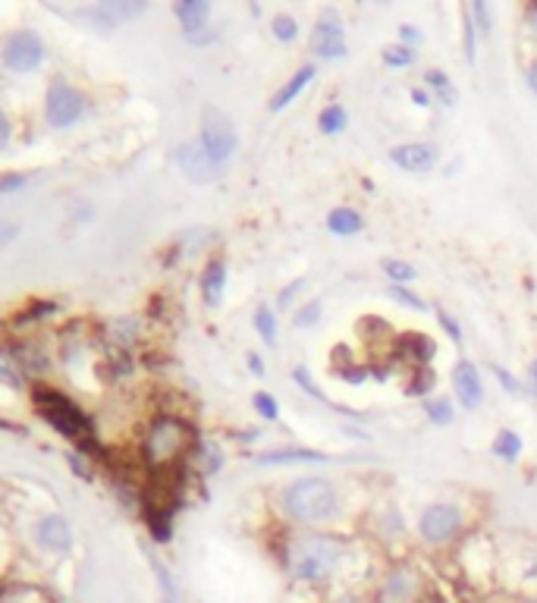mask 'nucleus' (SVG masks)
I'll list each match as a JSON object with an SVG mask.
<instances>
[{
	"mask_svg": "<svg viewBox=\"0 0 537 603\" xmlns=\"http://www.w3.org/2000/svg\"><path fill=\"white\" fill-rule=\"evenodd\" d=\"M343 559H346V544L333 534H318V531H302L283 547V563L290 578L308 588L330 584L340 573Z\"/></svg>",
	"mask_w": 537,
	"mask_h": 603,
	"instance_id": "f257e3e1",
	"label": "nucleus"
},
{
	"mask_svg": "<svg viewBox=\"0 0 537 603\" xmlns=\"http://www.w3.org/2000/svg\"><path fill=\"white\" fill-rule=\"evenodd\" d=\"M280 509L298 525H321L337 519L340 494L327 478H296L280 491Z\"/></svg>",
	"mask_w": 537,
	"mask_h": 603,
	"instance_id": "f03ea898",
	"label": "nucleus"
},
{
	"mask_svg": "<svg viewBox=\"0 0 537 603\" xmlns=\"http://www.w3.org/2000/svg\"><path fill=\"white\" fill-rule=\"evenodd\" d=\"M192 446V428L180 418H158L145 438V456L148 463L163 471L173 463H180Z\"/></svg>",
	"mask_w": 537,
	"mask_h": 603,
	"instance_id": "7ed1b4c3",
	"label": "nucleus"
},
{
	"mask_svg": "<svg viewBox=\"0 0 537 603\" xmlns=\"http://www.w3.org/2000/svg\"><path fill=\"white\" fill-rule=\"evenodd\" d=\"M198 141H202V148L215 158L217 164L223 167L240 148L236 123L220 108L208 104V108L202 110V136H198Z\"/></svg>",
	"mask_w": 537,
	"mask_h": 603,
	"instance_id": "20e7f679",
	"label": "nucleus"
},
{
	"mask_svg": "<svg viewBox=\"0 0 537 603\" xmlns=\"http://www.w3.org/2000/svg\"><path fill=\"white\" fill-rule=\"evenodd\" d=\"M459 531H462V509L453 503H434L418 519V534L434 547L450 544L453 538H459Z\"/></svg>",
	"mask_w": 537,
	"mask_h": 603,
	"instance_id": "39448f33",
	"label": "nucleus"
},
{
	"mask_svg": "<svg viewBox=\"0 0 537 603\" xmlns=\"http://www.w3.org/2000/svg\"><path fill=\"white\" fill-rule=\"evenodd\" d=\"M38 411L54 424L60 434L73 440H85L88 434V421L70 399H63L60 393H38Z\"/></svg>",
	"mask_w": 537,
	"mask_h": 603,
	"instance_id": "423d86ee",
	"label": "nucleus"
},
{
	"mask_svg": "<svg viewBox=\"0 0 537 603\" xmlns=\"http://www.w3.org/2000/svg\"><path fill=\"white\" fill-rule=\"evenodd\" d=\"M425 598V581L412 566H393L380 578L377 603H422Z\"/></svg>",
	"mask_w": 537,
	"mask_h": 603,
	"instance_id": "0eeeda50",
	"label": "nucleus"
},
{
	"mask_svg": "<svg viewBox=\"0 0 537 603\" xmlns=\"http://www.w3.org/2000/svg\"><path fill=\"white\" fill-rule=\"evenodd\" d=\"M82 110H85V98H82L73 85L54 83L51 88H48L45 113H48V123H51L54 130H66V126H73V123L82 116Z\"/></svg>",
	"mask_w": 537,
	"mask_h": 603,
	"instance_id": "6e6552de",
	"label": "nucleus"
},
{
	"mask_svg": "<svg viewBox=\"0 0 537 603\" xmlns=\"http://www.w3.org/2000/svg\"><path fill=\"white\" fill-rule=\"evenodd\" d=\"M312 54H318L321 60H340V57L350 54V45H346V32L343 23L333 10H324L318 26L312 32Z\"/></svg>",
	"mask_w": 537,
	"mask_h": 603,
	"instance_id": "1a4fd4ad",
	"label": "nucleus"
},
{
	"mask_svg": "<svg viewBox=\"0 0 537 603\" xmlns=\"http://www.w3.org/2000/svg\"><path fill=\"white\" fill-rule=\"evenodd\" d=\"M176 164H180V170L186 173L192 183H198V186L215 183V180H220V173H223V167L217 164L215 158L202 148V141H183V145L176 148Z\"/></svg>",
	"mask_w": 537,
	"mask_h": 603,
	"instance_id": "9d476101",
	"label": "nucleus"
},
{
	"mask_svg": "<svg viewBox=\"0 0 537 603\" xmlns=\"http://www.w3.org/2000/svg\"><path fill=\"white\" fill-rule=\"evenodd\" d=\"M41 57H45V45H41V38H38L35 32H28V28L10 35V41H7V48H3L7 66L16 70V73L35 70V66L41 63Z\"/></svg>",
	"mask_w": 537,
	"mask_h": 603,
	"instance_id": "9b49d317",
	"label": "nucleus"
},
{
	"mask_svg": "<svg viewBox=\"0 0 537 603\" xmlns=\"http://www.w3.org/2000/svg\"><path fill=\"white\" fill-rule=\"evenodd\" d=\"M453 390H456L459 396V406L468 411H475L484 403V381H481V371H478V365L475 361H468V358H462L456 361V368H453Z\"/></svg>",
	"mask_w": 537,
	"mask_h": 603,
	"instance_id": "f8f14e48",
	"label": "nucleus"
},
{
	"mask_svg": "<svg viewBox=\"0 0 537 603\" xmlns=\"http://www.w3.org/2000/svg\"><path fill=\"white\" fill-rule=\"evenodd\" d=\"M390 161L405 173H428L437 164V148L430 141H405L390 151Z\"/></svg>",
	"mask_w": 537,
	"mask_h": 603,
	"instance_id": "ddd939ff",
	"label": "nucleus"
},
{
	"mask_svg": "<svg viewBox=\"0 0 537 603\" xmlns=\"http://www.w3.org/2000/svg\"><path fill=\"white\" fill-rule=\"evenodd\" d=\"M315 63H305V66H298L296 70V76L293 79H286V85L270 98V113H280L283 108H290L293 101H296L298 95H302V88L305 85H312V79H315Z\"/></svg>",
	"mask_w": 537,
	"mask_h": 603,
	"instance_id": "4468645a",
	"label": "nucleus"
},
{
	"mask_svg": "<svg viewBox=\"0 0 537 603\" xmlns=\"http://www.w3.org/2000/svg\"><path fill=\"white\" fill-rule=\"evenodd\" d=\"M330 456H324L318 450H302V446H293V450H270V453H258L255 463L258 466H293V463H327Z\"/></svg>",
	"mask_w": 537,
	"mask_h": 603,
	"instance_id": "2eb2a0df",
	"label": "nucleus"
},
{
	"mask_svg": "<svg viewBox=\"0 0 537 603\" xmlns=\"http://www.w3.org/2000/svg\"><path fill=\"white\" fill-rule=\"evenodd\" d=\"M38 541L54 553H63L70 550V525L60 519V516H48V519L38 521Z\"/></svg>",
	"mask_w": 537,
	"mask_h": 603,
	"instance_id": "dca6fc26",
	"label": "nucleus"
},
{
	"mask_svg": "<svg viewBox=\"0 0 537 603\" xmlns=\"http://www.w3.org/2000/svg\"><path fill=\"white\" fill-rule=\"evenodd\" d=\"M223 290H227V264L215 258V261H208V268L202 274V296L211 308H217L223 299Z\"/></svg>",
	"mask_w": 537,
	"mask_h": 603,
	"instance_id": "f3484780",
	"label": "nucleus"
},
{
	"mask_svg": "<svg viewBox=\"0 0 537 603\" xmlns=\"http://www.w3.org/2000/svg\"><path fill=\"white\" fill-rule=\"evenodd\" d=\"M362 226H365V220L362 214L355 211V208H333L330 214H327V230L333 233V236H355V233H362Z\"/></svg>",
	"mask_w": 537,
	"mask_h": 603,
	"instance_id": "a211bd4d",
	"label": "nucleus"
},
{
	"mask_svg": "<svg viewBox=\"0 0 537 603\" xmlns=\"http://www.w3.org/2000/svg\"><path fill=\"white\" fill-rule=\"evenodd\" d=\"M176 16H180V23H183L186 32H195V28L208 26L211 7L205 0H183V3H176Z\"/></svg>",
	"mask_w": 537,
	"mask_h": 603,
	"instance_id": "6ab92c4d",
	"label": "nucleus"
},
{
	"mask_svg": "<svg viewBox=\"0 0 537 603\" xmlns=\"http://www.w3.org/2000/svg\"><path fill=\"white\" fill-rule=\"evenodd\" d=\"M346 123H350V113L343 104H327V108L318 113V130H321L324 136H337V133H343L346 130Z\"/></svg>",
	"mask_w": 537,
	"mask_h": 603,
	"instance_id": "aec40b11",
	"label": "nucleus"
},
{
	"mask_svg": "<svg viewBox=\"0 0 537 603\" xmlns=\"http://www.w3.org/2000/svg\"><path fill=\"white\" fill-rule=\"evenodd\" d=\"M490 450H493V456L503 459V463H518V456H522V438H518L515 431H510V428H503V431L497 434Z\"/></svg>",
	"mask_w": 537,
	"mask_h": 603,
	"instance_id": "412c9836",
	"label": "nucleus"
},
{
	"mask_svg": "<svg viewBox=\"0 0 537 603\" xmlns=\"http://www.w3.org/2000/svg\"><path fill=\"white\" fill-rule=\"evenodd\" d=\"M425 85H428L430 91H434L447 108H453V104H456V88H453L450 76H447L443 70H428V73H425Z\"/></svg>",
	"mask_w": 537,
	"mask_h": 603,
	"instance_id": "4be33fe9",
	"label": "nucleus"
},
{
	"mask_svg": "<svg viewBox=\"0 0 537 603\" xmlns=\"http://www.w3.org/2000/svg\"><path fill=\"white\" fill-rule=\"evenodd\" d=\"M380 268H383L387 280H393V286H408L415 280V274H418L408 261H400V258H387Z\"/></svg>",
	"mask_w": 537,
	"mask_h": 603,
	"instance_id": "5701e85b",
	"label": "nucleus"
},
{
	"mask_svg": "<svg viewBox=\"0 0 537 603\" xmlns=\"http://www.w3.org/2000/svg\"><path fill=\"white\" fill-rule=\"evenodd\" d=\"M255 330L261 333V340H265L268 346L277 343V315H273L270 305H258V308H255Z\"/></svg>",
	"mask_w": 537,
	"mask_h": 603,
	"instance_id": "b1692460",
	"label": "nucleus"
},
{
	"mask_svg": "<svg viewBox=\"0 0 537 603\" xmlns=\"http://www.w3.org/2000/svg\"><path fill=\"white\" fill-rule=\"evenodd\" d=\"M270 28H273V38H277V41H286V45H290V41H296L298 38V23L290 13H277Z\"/></svg>",
	"mask_w": 537,
	"mask_h": 603,
	"instance_id": "393cba45",
	"label": "nucleus"
},
{
	"mask_svg": "<svg viewBox=\"0 0 537 603\" xmlns=\"http://www.w3.org/2000/svg\"><path fill=\"white\" fill-rule=\"evenodd\" d=\"M380 57H383V63L393 66V70H405V66L415 63V51L405 48V45H390V48H383V54Z\"/></svg>",
	"mask_w": 537,
	"mask_h": 603,
	"instance_id": "a878e982",
	"label": "nucleus"
},
{
	"mask_svg": "<svg viewBox=\"0 0 537 603\" xmlns=\"http://www.w3.org/2000/svg\"><path fill=\"white\" fill-rule=\"evenodd\" d=\"M425 415H428L434 424H450V421H453V406H450V399H443V396L425 399Z\"/></svg>",
	"mask_w": 537,
	"mask_h": 603,
	"instance_id": "bb28decb",
	"label": "nucleus"
},
{
	"mask_svg": "<svg viewBox=\"0 0 537 603\" xmlns=\"http://www.w3.org/2000/svg\"><path fill=\"white\" fill-rule=\"evenodd\" d=\"M318 318H321V299L302 302V308L293 315V328H312V324H318Z\"/></svg>",
	"mask_w": 537,
	"mask_h": 603,
	"instance_id": "cd10ccee",
	"label": "nucleus"
},
{
	"mask_svg": "<svg viewBox=\"0 0 537 603\" xmlns=\"http://www.w3.org/2000/svg\"><path fill=\"white\" fill-rule=\"evenodd\" d=\"M293 381H296L298 390H305V393H308L312 399H318V403H327V393H324L321 386L315 384V378L308 374V368H305V365H296V368H293Z\"/></svg>",
	"mask_w": 537,
	"mask_h": 603,
	"instance_id": "c85d7f7f",
	"label": "nucleus"
},
{
	"mask_svg": "<svg viewBox=\"0 0 537 603\" xmlns=\"http://www.w3.org/2000/svg\"><path fill=\"white\" fill-rule=\"evenodd\" d=\"M390 299H396L400 305H405V308H412V311H428V305H425V299L422 296H415L412 290H405V286H390Z\"/></svg>",
	"mask_w": 537,
	"mask_h": 603,
	"instance_id": "c756f323",
	"label": "nucleus"
},
{
	"mask_svg": "<svg viewBox=\"0 0 537 603\" xmlns=\"http://www.w3.org/2000/svg\"><path fill=\"white\" fill-rule=\"evenodd\" d=\"M108 7V13L117 20V23H123V20H135V16H142L145 13V3H105Z\"/></svg>",
	"mask_w": 537,
	"mask_h": 603,
	"instance_id": "7c9ffc66",
	"label": "nucleus"
},
{
	"mask_svg": "<svg viewBox=\"0 0 537 603\" xmlns=\"http://www.w3.org/2000/svg\"><path fill=\"white\" fill-rule=\"evenodd\" d=\"M252 403H255V411H258L261 418H268V421H277V418H280L277 399H273L270 393H265V390H261V393H255V399H252Z\"/></svg>",
	"mask_w": 537,
	"mask_h": 603,
	"instance_id": "2f4dec72",
	"label": "nucleus"
},
{
	"mask_svg": "<svg viewBox=\"0 0 537 603\" xmlns=\"http://www.w3.org/2000/svg\"><path fill=\"white\" fill-rule=\"evenodd\" d=\"M468 16H472V23L478 26V32L490 35V7H487V3H472Z\"/></svg>",
	"mask_w": 537,
	"mask_h": 603,
	"instance_id": "473e14b6",
	"label": "nucleus"
},
{
	"mask_svg": "<svg viewBox=\"0 0 537 603\" xmlns=\"http://www.w3.org/2000/svg\"><path fill=\"white\" fill-rule=\"evenodd\" d=\"M490 371H493V374L500 378V386H503V390H510V393H522V384H518V381L512 378V374L507 371V368H503V365H493Z\"/></svg>",
	"mask_w": 537,
	"mask_h": 603,
	"instance_id": "72a5a7b5",
	"label": "nucleus"
},
{
	"mask_svg": "<svg viewBox=\"0 0 537 603\" xmlns=\"http://www.w3.org/2000/svg\"><path fill=\"white\" fill-rule=\"evenodd\" d=\"M437 318H440V324H443V330L450 333V340H456V343H462V330H459V324L450 318V311H443V308H437Z\"/></svg>",
	"mask_w": 537,
	"mask_h": 603,
	"instance_id": "f704fd0d",
	"label": "nucleus"
},
{
	"mask_svg": "<svg viewBox=\"0 0 537 603\" xmlns=\"http://www.w3.org/2000/svg\"><path fill=\"white\" fill-rule=\"evenodd\" d=\"M475 54H478V48H475V23L468 16L465 20V57H468V63H475Z\"/></svg>",
	"mask_w": 537,
	"mask_h": 603,
	"instance_id": "c9c22d12",
	"label": "nucleus"
},
{
	"mask_svg": "<svg viewBox=\"0 0 537 603\" xmlns=\"http://www.w3.org/2000/svg\"><path fill=\"white\" fill-rule=\"evenodd\" d=\"M302 290H305V280H293L286 290H280V305H283V308H286V305H293V299H296Z\"/></svg>",
	"mask_w": 537,
	"mask_h": 603,
	"instance_id": "e433bc0d",
	"label": "nucleus"
},
{
	"mask_svg": "<svg viewBox=\"0 0 537 603\" xmlns=\"http://www.w3.org/2000/svg\"><path fill=\"white\" fill-rule=\"evenodd\" d=\"M217 468H220V450H217L215 443H208V446H205V471L215 475Z\"/></svg>",
	"mask_w": 537,
	"mask_h": 603,
	"instance_id": "4c0bfd02",
	"label": "nucleus"
},
{
	"mask_svg": "<svg viewBox=\"0 0 537 603\" xmlns=\"http://www.w3.org/2000/svg\"><path fill=\"white\" fill-rule=\"evenodd\" d=\"M245 361H248V371H252V374H258V378H265V374H268V368H265V358L258 356V353H248Z\"/></svg>",
	"mask_w": 537,
	"mask_h": 603,
	"instance_id": "58836bf2",
	"label": "nucleus"
},
{
	"mask_svg": "<svg viewBox=\"0 0 537 603\" xmlns=\"http://www.w3.org/2000/svg\"><path fill=\"white\" fill-rule=\"evenodd\" d=\"M400 38H403L405 48H412V45H418V41H422V32H418L415 26H403L400 28Z\"/></svg>",
	"mask_w": 537,
	"mask_h": 603,
	"instance_id": "ea45409f",
	"label": "nucleus"
},
{
	"mask_svg": "<svg viewBox=\"0 0 537 603\" xmlns=\"http://www.w3.org/2000/svg\"><path fill=\"white\" fill-rule=\"evenodd\" d=\"M186 38L192 45H208V41H215V32H202V28H195V32H186Z\"/></svg>",
	"mask_w": 537,
	"mask_h": 603,
	"instance_id": "a19ab883",
	"label": "nucleus"
},
{
	"mask_svg": "<svg viewBox=\"0 0 537 603\" xmlns=\"http://www.w3.org/2000/svg\"><path fill=\"white\" fill-rule=\"evenodd\" d=\"M16 233H20V226H16V223H3V220H0V243L13 239Z\"/></svg>",
	"mask_w": 537,
	"mask_h": 603,
	"instance_id": "79ce46f5",
	"label": "nucleus"
},
{
	"mask_svg": "<svg viewBox=\"0 0 537 603\" xmlns=\"http://www.w3.org/2000/svg\"><path fill=\"white\" fill-rule=\"evenodd\" d=\"M10 141V120L3 116V110H0V148Z\"/></svg>",
	"mask_w": 537,
	"mask_h": 603,
	"instance_id": "37998d69",
	"label": "nucleus"
},
{
	"mask_svg": "<svg viewBox=\"0 0 537 603\" xmlns=\"http://www.w3.org/2000/svg\"><path fill=\"white\" fill-rule=\"evenodd\" d=\"M412 98H415V104H418V108H428L430 104V98L422 91V88H412Z\"/></svg>",
	"mask_w": 537,
	"mask_h": 603,
	"instance_id": "c03bdc74",
	"label": "nucleus"
},
{
	"mask_svg": "<svg viewBox=\"0 0 537 603\" xmlns=\"http://www.w3.org/2000/svg\"><path fill=\"white\" fill-rule=\"evenodd\" d=\"M528 85H532V91L537 95V60L528 66Z\"/></svg>",
	"mask_w": 537,
	"mask_h": 603,
	"instance_id": "a18cd8bd",
	"label": "nucleus"
},
{
	"mask_svg": "<svg viewBox=\"0 0 537 603\" xmlns=\"http://www.w3.org/2000/svg\"><path fill=\"white\" fill-rule=\"evenodd\" d=\"M528 23H532V28L537 32V7H532V10H528Z\"/></svg>",
	"mask_w": 537,
	"mask_h": 603,
	"instance_id": "49530a36",
	"label": "nucleus"
},
{
	"mask_svg": "<svg viewBox=\"0 0 537 603\" xmlns=\"http://www.w3.org/2000/svg\"><path fill=\"white\" fill-rule=\"evenodd\" d=\"M532 386H535V396H537V358L532 361Z\"/></svg>",
	"mask_w": 537,
	"mask_h": 603,
	"instance_id": "de8ad7c7",
	"label": "nucleus"
},
{
	"mask_svg": "<svg viewBox=\"0 0 537 603\" xmlns=\"http://www.w3.org/2000/svg\"><path fill=\"white\" fill-rule=\"evenodd\" d=\"M337 603H355L352 598H343V601H337Z\"/></svg>",
	"mask_w": 537,
	"mask_h": 603,
	"instance_id": "09e8293b",
	"label": "nucleus"
},
{
	"mask_svg": "<svg viewBox=\"0 0 537 603\" xmlns=\"http://www.w3.org/2000/svg\"><path fill=\"white\" fill-rule=\"evenodd\" d=\"M161 603H173V601H161Z\"/></svg>",
	"mask_w": 537,
	"mask_h": 603,
	"instance_id": "8fccbe9b",
	"label": "nucleus"
}]
</instances>
